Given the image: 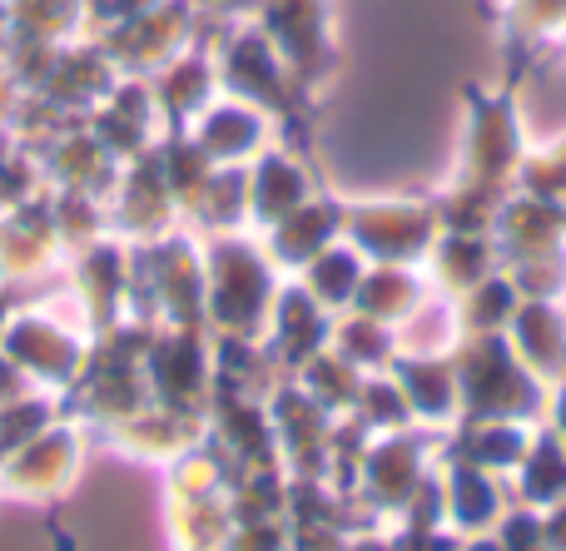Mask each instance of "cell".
Returning a JSON list of instances; mask_svg holds the SVG:
<instances>
[{"mask_svg":"<svg viewBox=\"0 0 566 551\" xmlns=\"http://www.w3.org/2000/svg\"><path fill=\"white\" fill-rule=\"evenodd\" d=\"M20 393H30V383L15 373V368L6 363V358H0V407H6L10 398H20Z\"/></svg>","mask_w":566,"mask_h":551,"instance_id":"ba28073f","label":"cell"},{"mask_svg":"<svg viewBox=\"0 0 566 551\" xmlns=\"http://www.w3.org/2000/svg\"><path fill=\"white\" fill-rule=\"evenodd\" d=\"M6 6H10V0H6Z\"/></svg>","mask_w":566,"mask_h":551,"instance_id":"30bf717a","label":"cell"},{"mask_svg":"<svg viewBox=\"0 0 566 551\" xmlns=\"http://www.w3.org/2000/svg\"><path fill=\"white\" fill-rule=\"evenodd\" d=\"M90 343L95 338L70 318V308L55 294L25 298L10 308V318L0 324V358L25 378L35 393L65 398L75 388V378L90 363Z\"/></svg>","mask_w":566,"mask_h":551,"instance_id":"6da1fadb","label":"cell"},{"mask_svg":"<svg viewBox=\"0 0 566 551\" xmlns=\"http://www.w3.org/2000/svg\"><path fill=\"white\" fill-rule=\"evenodd\" d=\"M6 50H10V6L0 0V55H6Z\"/></svg>","mask_w":566,"mask_h":551,"instance_id":"9c48e42d","label":"cell"},{"mask_svg":"<svg viewBox=\"0 0 566 551\" xmlns=\"http://www.w3.org/2000/svg\"><path fill=\"white\" fill-rule=\"evenodd\" d=\"M60 274H65V248L50 219V189L30 194L15 209H0V294L25 304V298L50 294Z\"/></svg>","mask_w":566,"mask_h":551,"instance_id":"3957f363","label":"cell"},{"mask_svg":"<svg viewBox=\"0 0 566 551\" xmlns=\"http://www.w3.org/2000/svg\"><path fill=\"white\" fill-rule=\"evenodd\" d=\"M90 437L95 433L70 413H60L55 423H45L30 443H20L10 457H0V502L55 507L60 497L75 487L80 467H85Z\"/></svg>","mask_w":566,"mask_h":551,"instance_id":"7a4b0ae2","label":"cell"},{"mask_svg":"<svg viewBox=\"0 0 566 551\" xmlns=\"http://www.w3.org/2000/svg\"><path fill=\"white\" fill-rule=\"evenodd\" d=\"M155 0H80V15H85V35L99 40L109 30H119L125 20H135L139 10H149Z\"/></svg>","mask_w":566,"mask_h":551,"instance_id":"52a82bcc","label":"cell"},{"mask_svg":"<svg viewBox=\"0 0 566 551\" xmlns=\"http://www.w3.org/2000/svg\"><path fill=\"white\" fill-rule=\"evenodd\" d=\"M80 35V0H10V45H70Z\"/></svg>","mask_w":566,"mask_h":551,"instance_id":"8992f818","label":"cell"},{"mask_svg":"<svg viewBox=\"0 0 566 551\" xmlns=\"http://www.w3.org/2000/svg\"><path fill=\"white\" fill-rule=\"evenodd\" d=\"M50 219H55V239L65 248V264L109 239L105 199L85 194V189H50Z\"/></svg>","mask_w":566,"mask_h":551,"instance_id":"5b68a950","label":"cell"},{"mask_svg":"<svg viewBox=\"0 0 566 551\" xmlns=\"http://www.w3.org/2000/svg\"><path fill=\"white\" fill-rule=\"evenodd\" d=\"M95 437H105L115 453L139 457V463H169V457H185L189 447L199 443V417L185 413V407H165L149 398L139 413L99 427Z\"/></svg>","mask_w":566,"mask_h":551,"instance_id":"277c9868","label":"cell"}]
</instances>
